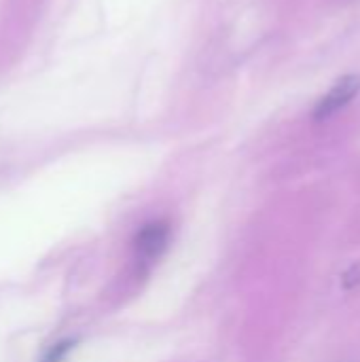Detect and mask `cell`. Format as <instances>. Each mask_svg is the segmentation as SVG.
<instances>
[{
  "label": "cell",
  "instance_id": "cell-1",
  "mask_svg": "<svg viewBox=\"0 0 360 362\" xmlns=\"http://www.w3.org/2000/svg\"><path fill=\"white\" fill-rule=\"evenodd\" d=\"M170 244V225L166 221H155L144 225L136 235V257L142 265H153Z\"/></svg>",
  "mask_w": 360,
  "mask_h": 362
},
{
  "label": "cell",
  "instance_id": "cell-2",
  "mask_svg": "<svg viewBox=\"0 0 360 362\" xmlns=\"http://www.w3.org/2000/svg\"><path fill=\"white\" fill-rule=\"evenodd\" d=\"M360 89V76H346L342 78L316 106V112L314 117L316 119H327L331 117L333 112H337L339 108H344Z\"/></svg>",
  "mask_w": 360,
  "mask_h": 362
},
{
  "label": "cell",
  "instance_id": "cell-3",
  "mask_svg": "<svg viewBox=\"0 0 360 362\" xmlns=\"http://www.w3.org/2000/svg\"><path fill=\"white\" fill-rule=\"evenodd\" d=\"M72 350V341H59V344H55L49 352H47V356L42 358V362H64L66 358V354Z\"/></svg>",
  "mask_w": 360,
  "mask_h": 362
}]
</instances>
